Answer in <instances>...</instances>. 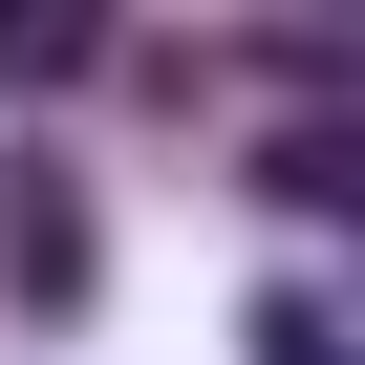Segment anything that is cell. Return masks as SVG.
I'll list each match as a JSON object with an SVG mask.
<instances>
[{
    "instance_id": "obj_4",
    "label": "cell",
    "mask_w": 365,
    "mask_h": 365,
    "mask_svg": "<svg viewBox=\"0 0 365 365\" xmlns=\"http://www.w3.org/2000/svg\"><path fill=\"white\" fill-rule=\"evenodd\" d=\"M258 365H344V301H301V279H279V301H258Z\"/></svg>"
},
{
    "instance_id": "obj_1",
    "label": "cell",
    "mask_w": 365,
    "mask_h": 365,
    "mask_svg": "<svg viewBox=\"0 0 365 365\" xmlns=\"http://www.w3.org/2000/svg\"><path fill=\"white\" fill-rule=\"evenodd\" d=\"M0 279H22V301H86V194H65V172L0 194Z\"/></svg>"
},
{
    "instance_id": "obj_2",
    "label": "cell",
    "mask_w": 365,
    "mask_h": 365,
    "mask_svg": "<svg viewBox=\"0 0 365 365\" xmlns=\"http://www.w3.org/2000/svg\"><path fill=\"white\" fill-rule=\"evenodd\" d=\"M86 65H108L86 0H0V86H86Z\"/></svg>"
},
{
    "instance_id": "obj_3",
    "label": "cell",
    "mask_w": 365,
    "mask_h": 365,
    "mask_svg": "<svg viewBox=\"0 0 365 365\" xmlns=\"http://www.w3.org/2000/svg\"><path fill=\"white\" fill-rule=\"evenodd\" d=\"M258 194H279V215H365V129H279Z\"/></svg>"
}]
</instances>
